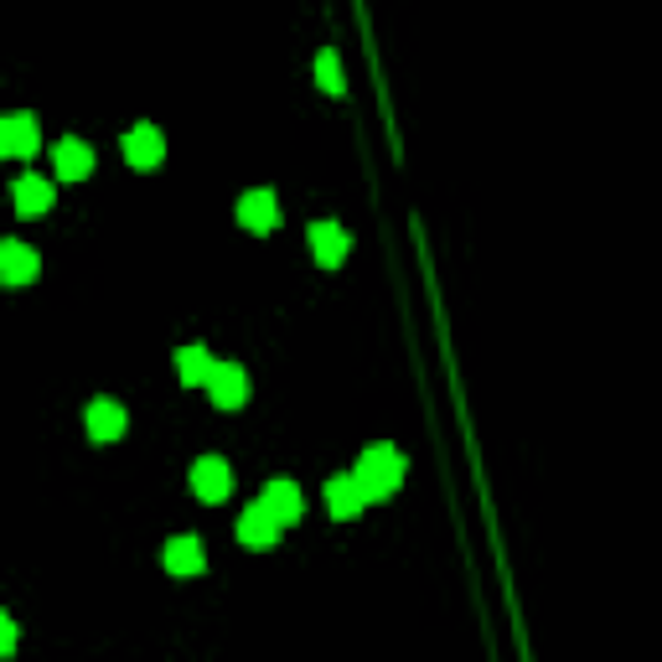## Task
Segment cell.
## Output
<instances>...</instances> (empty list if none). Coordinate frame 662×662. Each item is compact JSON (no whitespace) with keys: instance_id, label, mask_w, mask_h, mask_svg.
Segmentation results:
<instances>
[{"instance_id":"6da1fadb","label":"cell","mask_w":662,"mask_h":662,"mask_svg":"<svg viewBox=\"0 0 662 662\" xmlns=\"http://www.w3.org/2000/svg\"><path fill=\"white\" fill-rule=\"evenodd\" d=\"M357 492H362V502H383V497L399 492V481H404V456L393 451V445H368L362 451V460H357Z\"/></svg>"},{"instance_id":"7a4b0ae2","label":"cell","mask_w":662,"mask_h":662,"mask_svg":"<svg viewBox=\"0 0 662 662\" xmlns=\"http://www.w3.org/2000/svg\"><path fill=\"white\" fill-rule=\"evenodd\" d=\"M124 425H130V414H124V404H115V399H94V404L84 409V430H88V441H119L124 435Z\"/></svg>"},{"instance_id":"3957f363","label":"cell","mask_w":662,"mask_h":662,"mask_svg":"<svg viewBox=\"0 0 662 662\" xmlns=\"http://www.w3.org/2000/svg\"><path fill=\"white\" fill-rule=\"evenodd\" d=\"M124 161L135 171H155L166 161V135H161L155 124H135V130L124 135Z\"/></svg>"},{"instance_id":"277c9868","label":"cell","mask_w":662,"mask_h":662,"mask_svg":"<svg viewBox=\"0 0 662 662\" xmlns=\"http://www.w3.org/2000/svg\"><path fill=\"white\" fill-rule=\"evenodd\" d=\"M347 249H352V238H347V228H341V223H332V218L311 223V254H316V264L337 270L341 259H347Z\"/></svg>"},{"instance_id":"5b68a950","label":"cell","mask_w":662,"mask_h":662,"mask_svg":"<svg viewBox=\"0 0 662 662\" xmlns=\"http://www.w3.org/2000/svg\"><path fill=\"white\" fill-rule=\"evenodd\" d=\"M36 249L32 243H21V238H6L0 243V285H32L36 280Z\"/></svg>"},{"instance_id":"8992f818","label":"cell","mask_w":662,"mask_h":662,"mask_svg":"<svg viewBox=\"0 0 662 662\" xmlns=\"http://www.w3.org/2000/svg\"><path fill=\"white\" fill-rule=\"evenodd\" d=\"M207 399H213L218 409H238L243 399H249V373H243L238 362H218L213 378H207Z\"/></svg>"},{"instance_id":"52a82bcc","label":"cell","mask_w":662,"mask_h":662,"mask_svg":"<svg viewBox=\"0 0 662 662\" xmlns=\"http://www.w3.org/2000/svg\"><path fill=\"white\" fill-rule=\"evenodd\" d=\"M238 223L249 228V234H270L274 223H280V203H274L270 187H254L238 197Z\"/></svg>"},{"instance_id":"ba28073f","label":"cell","mask_w":662,"mask_h":662,"mask_svg":"<svg viewBox=\"0 0 662 662\" xmlns=\"http://www.w3.org/2000/svg\"><path fill=\"white\" fill-rule=\"evenodd\" d=\"M234 487V471H228V460L223 456H203L192 466V492L203 497V502H223Z\"/></svg>"},{"instance_id":"9c48e42d","label":"cell","mask_w":662,"mask_h":662,"mask_svg":"<svg viewBox=\"0 0 662 662\" xmlns=\"http://www.w3.org/2000/svg\"><path fill=\"white\" fill-rule=\"evenodd\" d=\"M259 508L270 512V518H274L280 528H290V523H301V508H306V502H301V487L280 476V481H270V487H264V497H259Z\"/></svg>"},{"instance_id":"30bf717a","label":"cell","mask_w":662,"mask_h":662,"mask_svg":"<svg viewBox=\"0 0 662 662\" xmlns=\"http://www.w3.org/2000/svg\"><path fill=\"white\" fill-rule=\"evenodd\" d=\"M161 564H166V575H203L207 569V554L203 544L192 539V533H182V539H166V549H161Z\"/></svg>"},{"instance_id":"8fae6325","label":"cell","mask_w":662,"mask_h":662,"mask_svg":"<svg viewBox=\"0 0 662 662\" xmlns=\"http://www.w3.org/2000/svg\"><path fill=\"white\" fill-rule=\"evenodd\" d=\"M52 166H57L63 182H84L88 171H94V151H88L78 135H68V140H57V145H52Z\"/></svg>"},{"instance_id":"7c38bea8","label":"cell","mask_w":662,"mask_h":662,"mask_svg":"<svg viewBox=\"0 0 662 662\" xmlns=\"http://www.w3.org/2000/svg\"><path fill=\"white\" fill-rule=\"evenodd\" d=\"M11 203H17V213L21 218H42L52 207V182L47 176H17V187H11Z\"/></svg>"},{"instance_id":"4fadbf2b","label":"cell","mask_w":662,"mask_h":662,"mask_svg":"<svg viewBox=\"0 0 662 662\" xmlns=\"http://www.w3.org/2000/svg\"><path fill=\"white\" fill-rule=\"evenodd\" d=\"M274 539H280V523H274L270 512L259 508H249L243 518H238V544H249V549H274Z\"/></svg>"},{"instance_id":"5bb4252c","label":"cell","mask_w":662,"mask_h":662,"mask_svg":"<svg viewBox=\"0 0 662 662\" xmlns=\"http://www.w3.org/2000/svg\"><path fill=\"white\" fill-rule=\"evenodd\" d=\"M362 508H368V502H362V492H357L352 476H332V481H326V512H332V518L347 523V518H357Z\"/></svg>"},{"instance_id":"9a60e30c","label":"cell","mask_w":662,"mask_h":662,"mask_svg":"<svg viewBox=\"0 0 662 662\" xmlns=\"http://www.w3.org/2000/svg\"><path fill=\"white\" fill-rule=\"evenodd\" d=\"M36 145H42V130H36L32 115H11V119H6V155H21V161H32Z\"/></svg>"},{"instance_id":"2e32d148","label":"cell","mask_w":662,"mask_h":662,"mask_svg":"<svg viewBox=\"0 0 662 662\" xmlns=\"http://www.w3.org/2000/svg\"><path fill=\"white\" fill-rule=\"evenodd\" d=\"M213 368H218V362H213V352H207V347H182V352H176V373H182V383H187V389H207Z\"/></svg>"},{"instance_id":"e0dca14e","label":"cell","mask_w":662,"mask_h":662,"mask_svg":"<svg viewBox=\"0 0 662 662\" xmlns=\"http://www.w3.org/2000/svg\"><path fill=\"white\" fill-rule=\"evenodd\" d=\"M316 84H322L326 94H341V88H347V84H341V57L332 47L316 57Z\"/></svg>"},{"instance_id":"ac0fdd59","label":"cell","mask_w":662,"mask_h":662,"mask_svg":"<svg viewBox=\"0 0 662 662\" xmlns=\"http://www.w3.org/2000/svg\"><path fill=\"white\" fill-rule=\"evenodd\" d=\"M11 652H17V621L0 611V658H11Z\"/></svg>"},{"instance_id":"d6986e66","label":"cell","mask_w":662,"mask_h":662,"mask_svg":"<svg viewBox=\"0 0 662 662\" xmlns=\"http://www.w3.org/2000/svg\"><path fill=\"white\" fill-rule=\"evenodd\" d=\"M0 155H6V119H0Z\"/></svg>"}]
</instances>
